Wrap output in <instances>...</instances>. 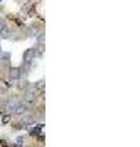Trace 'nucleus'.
I'll use <instances>...</instances> for the list:
<instances>
[{
	"label": "nucleus",
	"mask_w": 140,
	"mask_h": 147,
	"mask_svg": "<svg viewBox=\"0 0 140 147\" xmlns=\"http://www.w3.org/2000/svg\"><path fill=\"white\" fill-rule=\"evenodd\" d=\"M9 36H10V31H9L6 27L4 26L3 28L0 30V37H1V38H7Z\"/></svg>",
	"instance_id": "nucleus-5"
},
{
	"label": "nucleus",
	"mask_w": 140,
	"mask_h": 147,
	"mask_svg": "<svg viewBox=\"0 0 140 147\" xmlns=\"http://www.w3.org/2000/svg\"><path fill=\"white\" fill-rule=\"evenodd\" d=\"M9 76H10V79H12V80L18 79V77L21 76L20 69H18V67H11L10 71H9Z\"/></svg>",
	"instance_id": "nucleus-3"
},
{
	"label": "nucleus",
	"mask_w": 140,
	"mask_h": 147,
	"mask_svg": "<svg viewBox=\"0 0 140 147\" xmlns=\"http://www.w3.org/2000/svg\"><path fill=\"white\" fill-rule=\"evenodd\" d=\"M18 105V100L16 97H11L10 99L7 100V103H6V108L9 112H14V109H15L16 107Z\"/></svg>",
	"instance_id": "nucleus-2"
},
{
	"label": "nucleus",
	"mask_w": 140,
	"mask_h": 147,
	"mask_svg": "<svg viewBox=\"0 0 140 147\" xmlns=\"http://www.w3.org/2000/svg\"><path fill=\"white\" fill-rule=\"evenodd\" d=\"M27 110V105H25V104H18L17 107L14 109V112H15V114H17V115H21V114H23Z\"/></svg>",
	"instance_id": "nucleus-4"
},
{
	"label": "nucleus",
	"mask_w": 140,
	"mask_h": 147,
	"mask_svg": "<svg viewBox=\"0 0 140 147\" xmlns=\"http://www.w3.org/2000/svg\"><path fill=\"white\" fill-rule=\"evenodd\" d=\"M37 40H38V43H43V42H44V33H39Z\"/></svg>",
	"instance_id": "nucleus-8"
},
{
	"label": "nucleus",
	"mask_w": 140,
	"mask_h": 147,
	"mask_svg": "<svg viewBox=\"0 0 140 147\" xmlns=\"http://www.w3.org/2000/svg\"><path fill=\"white\" fill-rule=\"evenodd\" d=\"M10 121H11V117L9 115V114H5V115L1 117V123L3 124H5V125H6V124H9Z\"/></svg>",
	"instance_id": "nucleus-7"
},
{
	"label": "nucleus",
	"mask_w": 140,
	"mask_h": 147,
	"mask_svg": "<svg viewBox=\"0 0 140 147\" xmlns=\"http://www.w3.org/2000/svg\"><path fill=\"white\" fill-rule=\"evenodd\" d=\"M35 57H36V49H27L25 52V54H23V61L26 64L32 63Z\"/></svg>",
	"instance_id": "nucleus-1"
},
{
	"label": "nucleus",
	"mask_w": 140,
	"mask_h": 147,
	"mask_svg": "<svg viewBox=\"0 0 140 147\" xmlns=\"http://www.w3.org/2000/svg\"><path fill=\"white\" fill-rule=\"evenodd\" d=\"M37 32H38V30H37V27H30L29 31H27V34H29L30 37H33V36H36Z\"/></svg>",
	"instance_id": "nucleus-6"
}]
</instances>
